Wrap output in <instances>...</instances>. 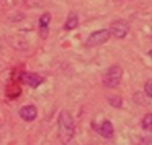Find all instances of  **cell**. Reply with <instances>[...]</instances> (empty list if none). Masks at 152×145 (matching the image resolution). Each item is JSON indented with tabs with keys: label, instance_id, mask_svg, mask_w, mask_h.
Segmentation results:
<instances>
[{
	"label": "cell",
	"instance_id": "obj_10",
	"mask_svg": "<svg viewBox=\"0 0 152 145\" xmlns=\"http://www.w3.org/2000/svg\"><path fill=\"white\" fill-rule=\"evenodd\" d=\"M142 127L144 128V129H148V128L152 127V113H147L144 116V119H143V121H142Z\"/></svg>",
	"mask_w": 152,
	"mask_h": 145
},
{
	"label": "cell",
	"instance_id": "obj_12",
	"mask_svg": "<svg viewBox=\"0 0 152 145\" xmlns=\"http://www.w3.org/2000/svg\"><path fill=\"white\" fill-rule=\"evenodd\" d=\"M110 103L112 107H116V108H120L121 107V100L119 97H111L110 99Z\"/></svg>",
	"mask_w": 152,
	"mask_h": 145
},
{
	"label": "cell",
	"instance_id": "obj_5",
	"mask_svg": "<svg viewBox=\"0 0 152 145\" xmlns=\"http://www.w3.org/2000/svg\"><path fill=\"white\" fill-rule=\"evenodd\" d=\"M23 81L26 83L28 87L37 88L40 84L44 83V77H42L40 75H37V73H34V72H28V73L23 75Z\"/></svg>",
	"mask_w": 152,
	"mask_h": 145
},
{
	"label": "cell",
	"instance_id": "obj_13",
	"mask_svg": "<svg viewBox=\"0 0 152 145\" xmlns=\"http://www.w3.org/2000/svg\"><path fill=\"white\" fill-rule=\"evenodd\" d=\"M148 55H150V57H151V59H152V49H151V51H150V53H148Z\"/></svg>",
	"mask_w": 152,
	"mask_h": 145
},
{
	"label": "cell",
	"instance_id": "obj_1",
	"mask_svg": "<svg viewBox=\"0 0 152 145\" xmlns=\"http://www.w3.org/2000/svg\"><path fill=\"white\" fill-rule=\"evenodd\" d=\"M59 137L63 143H68L75 135V121L67 111H61L58 119Z\"/></svg>",
	"mask_w": 152,
	"mask_h": 145
},
{
	"label": "cell",
	"instance_id": "obj_7",
	"mask_svg": "<svg viewBox=\"0 0 152 145\" xmlns=\"http://www.w3.org/2000/svg\"><path fill=\"white\" fill-rule=\"evenodd\" d=\"M99 133L104 138H112L113 137V125L111 124V121H103L102 125L99 128Z\"/></svg>",
	"mask_w": 152,
	"mask_h": 145
},
{
	"label": "cell",
	"instance_id": "obj_2",
	"mask_svg": "<svg viewBox=\"0 0 152 145\" xmlns=\"http://www.w3.org/2000/svg\"><path fill=\"white\" fill-rule=\"evenodd\" d=\"M121 77H123V69L119 65H112L105 72L103 83H104V85L107 88H116L120 84Z\"/></svg>",
	"mask_w": 152,
	"mask_h": 145
},
{
	"label": "cell",
	"instance_id": "obj_4",
	"mask_svg": "<svg viewBox=\"0 0 152 145\" xmlns=\"http://www.w3.org/2000/svg\"><path fill=\"white\" fill-rule=\"evenodd\" d=\"M129 31V25L127 21L124 20H116L111 24L110 27V32L112 36H115L116 39H124L127 36Z\"/></svg>",
	"mask_w": 152,
	"mask_h": 145
},
{
	"label": "cell",
	"instance_id": "obj_3",
	"mask_svg": "<svg viewBox=\"0 0 152 145\" xmlns=\"http://www.w3.org/2000/svg\"><path fill=\"white\" fill-rule=\"evenodd\" d=\"M111 37V32L110 29H99L96 32H92L88 36L86 41L87 47H97V45H102L104 43H107Z\"/></svg>",
	"mask_w": 152,
	"mask_h": 145
},
{
	"label": "cell",
	"instance_id": "obj_9",
	"mask_svg": "<svg viewBox=\"0 0 152 145\" xmlns=\"http://www.w3.org/2000/svg\"><path fill=\"white\" fill-rule=\"evenodd\" d=\"M51 23V13L50 12H45L40 16V20H39V25H40V29H42L44 33H43V37L47 36V29H48V25Z\"/></svg>",
	"mask_w": 152,
	"mask_h": 145
},
{
	"label": "cell",
	"instance_id": "obj_11",
	"mask_svg": "<svg viewBox=\"0 0 152 145\" xmlns=\"http://www.w3.org/2000/svg\"><path fill=\"white\" fill-rule=\"evenodd\" d=\"M144 92L150 99H152V80H148L144 85Z\"/></svg>",
	"mask_w": 152,
	"mask_h": 145
},
{
	"label": "cell",
	"instance_id": "obj_8",
	"mask_svg": "<svg viewBox=\"0 0 152 145\" xmlns=\"http://www.w3.org/2000/svg\"><path fill=\"white\" fill-rule=\"evenodd\" d=\"M77 24H79L77 15H76L75 12H71L68 15V17H67L66 23H64V29H66V31H72V29H75L76 27H77Z\"/></svg>",
	"mask_w": 152,
	"mask_h": 145
},
{
	"label": "cell",
	"instance_id": "obj_6",
	"mask_svg": "<svg viewBox=\"0 0 152 145\" xmlns=\"http://www.w3.org/2000/svg\"><path fill=\"white\" fill-rule=\"evenodd\" d=\"M19 115L20 117L24 120V121H34L37 117V109L35 105H26L19 111Z\"/></svg>",
	"mask_w": 152,
	"mask_h": 145
}]
</instances>
